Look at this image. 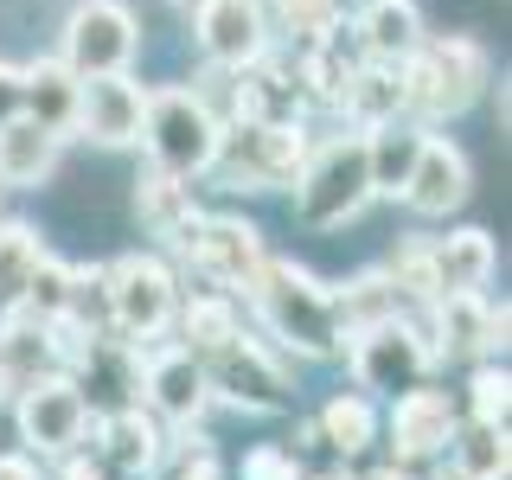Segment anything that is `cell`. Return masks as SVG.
<instances>
[{
	"mask_svg": "<svg viewBox=\"0 0 512 480\" xmlns=\"http://www.w3.org/2000/svg\"><path fill=\"white\" fill-rule=\"evenodd\" d=\"M256 308H263L269 333H276L282 346H295L301 359H333V352L346 346L340 333V314H333V288L308 276L301 263H263V276H256Z\"/></svg>",
	"mask_w": 512,
	"mask_h": 480,
	"instance_id": "1",
	"label": "cell"
},
{
	"mask_svg": "<svg viewBox=\"0 0 512 480\" xmlns=\"http://www.w3.org/2000/svg\"><path fill=\"white\" fill-rule=\"evenodd\" d=\"M301 160H308V135L295 122H244L231 135H218L205 173H218L237 192H276V186H295Z\"/></svg>",
	"mask_w": 512,
	"mask_h": 480,
	"instance_id": "2",
	"label": "cell"
},
{
	"mask_svg": "<svg viewBox=\"0 0 512 480\" xmlns=\"http://www.w3.org/2000/svg\"><path fill=\"white\" fill-rule=\"evenodd\" d=\"M487 84V52L474 39H423L404 58V109L423 116H461Z\"/></svg>",
	"mask_w": 512,
	"mask_h": 480,
	"instance_id": "3",
	"label": "cell"
},
{
	"mask_svg": "<svg viewBox=\"0 0 512 480\" xmlns=\"http://www.w3.org/2000/svg\"><path fill=\"white\" fill-rule=\"evenodd\" d=\"M372 199V173H365V141H327L320 154L301 160L295 173V212L314 231L352 224Z\"/></svg>",
	"mask_w": 512,
	"mask_h": 480,
	"instance_id": "4",
	"label": "cell"
},
{
	"mask_svg": "<svg viewBox=\"0 0 512 480\" xmlns=\"http://www.w3.org/2000/svg\"><path fill=\"white\" fill-rule=\"evenodd\" d=\"M218 116L205 109V96L192 90H154L148 96V116H141V141H148L154 167L180 173V180H192V173L212 167V148H218Z\"/></svg>",
	"mask_w": 512,
	"mask_h": 480,
	"instance_id": "5",
	"label": "cell"
},
{
	"mask_svg": "<svg viewBox=\"0 0 512 480\" xmlns=\"http://www.w3.org/2000/svg\"><path fill=\"white\" fill-rule=\"evenodd\" d=\"M103 308L116 320V333L128 340H154L160 327L180 308V288H173V269L160 256H122L116 269H103Z\"/></svg>",
	"mask_w": 512,
	"mask_h": 480,
	"instance_id": "6",
	"label": "cell"
},
{
	"mask_svg": "<svg viewBox=\"0 0 512 480\" xmlns=\"http://www.w3.org/2000/svg\"><path fill=\"white\" fill-rule=\"evenodd\" d=\"M90 429V397L77 391V378L45 372L26 391H13V436L39 455H71Z\"/></svg>",
	"mask_w": 512,
	"mask_h": 480,
	"instance_id": "7",
	"label": "cell"
},
{
	"mask_svg": "<svg viewBox=\"0 0 512 480\" xmlns=\"http://www.w3.org/2000/svg\"><path fill=\"white\" fill-rule=\"evenodd\" d=\"M429 359H436V352H429V340L404 314L352 333V378H359L365 397H397V391H410V384H423Z\"/></svg>",
	"mask_w": 512,
	"mask_h": 480,
	"instance_id": "8",
	"label": "cell"
},
{
	"mask_svg": "<svg viewBox=\"0 0 512 480\" xmlns=\"http://www.w3.org/2000/svg\"><path fill=\"white\" fill-rule=\"evenodd\" d=\"M141 32H135V13L122 0H77L71 20H64V71L71 77H109V71H128Z\"/></svg>",
	"mask_w": 512,
	"mask_h": 480,
	"instance_id": "9",
	"label": "cell"
},
{
	"mask_svg": "<svg viewBox=\"0 0 512 480\" xmlns=\"http://www.w3.org/2000/svg\"><path fill=\"white\" fill-rule=\"evenodd\" d=\"M199 365H205V391H218L237 410H282L288 404V372L256 340H244V333L199 352Z\"/></svg>",
	"mask_w": 512,
	"mask_h": 480,
	"instance_id": "10",
	"label": "cell"
},
{
	"mask_svg": "<svg viewBox=\"0 0 512 480\" xmlns=\"http://www.w3.org/2000/svg\"><path fill=\"white\" fill-rule=\"evenodd\" d=\"M461 410L448 391H429V384H410V391L391 397V416H384V436H391L397 461H429L448 455V436H455Z\"/></svg>",
	"mask_w": 512,
	"mask_h": 480,
	"instance_id": "11",
	"label": "cell"
},
{
	"mask_svg": "<svg viewBox=\"0 0 512 480\" xmlns=\"http://www.w3.org/2000/svg\"><path fill=\"white\" fill-rule=\"evenodd\" d=\"M141 116H148V90H141L128 71L84 77V90H77V128H84L90 141H103V148L141 141Z\"/></svg>",
	"mask_w": 512,
	"mask_h": 480,
	"instance_id": "12",
	"label": "cell"
},
{
	"mask_svg": "<svg viewBox=\"0 0 512 480\" xmlns=\"http://www.w3.org/2000/svg\"><path fill=\"white\" fill-rule=\"evenodd\" d=\"M192 263L205 269L218 288H256V276H263V231L256 224H244V218H199V237H192Z\"/></svg>",
	"mask_w": 512,
	"mask_h": 480,
	"instance_id": "13",
	"label": "cell"
},
{
	"mask_svg": "<svg viewBox=\"0 0 512 480\" xmlns=\"http://www.w3.org/2000/svg\"><path fill=\"white\" fill-rule=\"evenodd\" d=\"M199 45L224 71H250L263 58V7L256 0H199Z\"/></svg>",
	"mask_w": 512,
	"mask_h": 480,
	"instance_id": "14",
	"label": "cell"
},
{
	"mask_svg": "<svg viewBox=\"0 0 512 480\" xmlns=\"http://www.w3.org/2000/svg\"><path fill=\"white\" fill-rule=\"evenodd\" d=\"M468 192H474L468 154H461L455 141H436V135H429V141H423V154H416V167H410V180H404L410 212H423V218H448L461 199H468Z\"/></svg>",
	"mask_w": 512,
	"mask_h": 480,
	"instance_id": "15",
	"label": "cell"
},
{
	"mask_svg": "<svg viewBox=\"0 0 512 480\" xmlns=\"http://www.w3.org/2000/svg\"><path fill=\"white\" fill-rule=\"evenodd\" d=\"M141 391H148V404L167 416V423H192V416L205 410V365H199V352H186V346H173V352H154L148 359V372H141Z\"/></svg>",
	"mask_w": 512,
	"mask_h": 480,
	"instance_id": "16",
	"label": "cell"
},
{
	"mask_svg": "<svg viewBox=\"0 0 512 480\" xmlns=\"http://www.w3.org/2000/svg\"><path fill=\"white\" fill-rule=\"evenodd\" d=\"M135 212H141V224H148L154 237H167L173 250H192V237H199L192 186H180V173H167V167H148L135 180Z\"/></svg>",
	"mask_w": 512,
	"mask_h": 480,
	"instance_id": "17",
	"label": "cell"
},
{
	"mask_svg": "<svg viewBox=\"0 0 512 480\" xmlns=\"http://www.w3.org/2000/svg\"><path fill=\"white\" fill-rule=\"evenodd\" d=\"M442 352H506V301L487 308L480 295H436Z\"/></svg>",
	"mask_w": 512,
	"mask_h": 480,
	"instance_id": "18",
	"label": "cell"
},
{
	"mask_svg": "<svg viewBox=\"0 0 512 480\" xmlns=\"http://www.w3.org/2000/svg\"><path fill=\"white\" fill-rule=\"evenodd\" d=\"M500 263L487 231H455L442 244H429V276H436V295H480Z\"/></svg>",
	"mask_w": 512,
	"mask_h": 480,
	"instance_id": "19",
	"label": "cell"
},
{
	"mask_svg": "<svg viewBox=\"0 0 512 480\" xmlns=\"http://www.w3.org/2000/svg\"><path fill=\"white\" fill-rule=\"evenodd\" d=\"M77 90H84V77H71L64 64H32V71H20V116H32L39 128H52V135L64 141L77 128Z\"/></svg>",
	"mask_w": 512,
	"mask_h": 480,
	"instance_id": "20",
	"label": "cell"
},
{
	"mask_svg": "<svg viewBox=\"0 0 512 480\" xmlns=\"http://www.w3.org/2000/svg\"><path fill=\"white\" fill-rule=\"evenodd\" d=\"M58 167V135L32 116H13L0 128V186H39Z\"/></svg>",
	"mask_w": 512,
	"mask_h": 480,
	"instance_id": "21",
	"label": "cell"
},
{
	"mask_svg": "<svg viewBox=\"0 0 512 480\" xmlns=\"http://www.w3.org/2000/svg\"><path fill=\"white\" fill-rule=\"evenodd\" d=\"M423 128H410V122H378L372 128V141H365V173H372V199L378 192H404L410 180V167H416V154H423Z\"/></svg>",
	"mask_w": 512,
	"mask_h": 480,
	"instance_id": "22",
	"label": "cell"
},
{
	"mask_svg": "<svg viewBox=\"0 0 512 480\" xmlns=\"http://www.w3.org/2000/svg\"><path fill=\"white\" fill-rule=\"evenodd\" d=\"M340 103H346L365 128L397 122V116H404V64H378V58H372V64H359V71H346Z\"/></svg>",
	"mask_w": 512,
	"mask_h": 480,
	"instance_id": "23",
	"label": "cell"
},
{
	"mask_svg": "<svg viewBox=\"0 0 512 480\" xmlns=\"http://www.w3.org/2000/svg\"><path fill=\"white\" fill-rule=\"evenodd\" d=\"M359 39L378 64H404L416 45H423V13H416L410 0H372L365 20H359Z\"/></svg>",
	"mask_w": 512,
	"mask_h": 480,
	"instance_id": "24",
	"label": "cell"
},
{
	"mask_svg": "<svg viewBox=\"0 0 512 480\" xmlns=\"http://www.w3.org/2000/svg\"><path fill=\"white\" fill-rule=\"evenodd\" d=\"M448 455H455V474L461 480H506L512 474V442H506V423H455L448 436Z\"/></svg>",
	"mask_w": 512,
	"mask_h": 480,
	"instance_id": "25",
	"label": "cell"
},
{
	"mask_svg": "<svg viewBox=\"0 0 512 480\" xmlns=\"http://www.w3.org/2000/svg\"><path fill=\"white\" fill-rule=\"evenodd\" d=\"M103 455H109V468H122V474H148L154 461H160V429H154V416L116 410V416L103 423Z\"/></svg>",
	"mask_w": 512,
	"mask_h": 480,
	"instance_id": "26",
	"label": "cell"
},
{
	"mask_svg": "<svg viewBox=\"0 0 512 480\" xmlns=\"http://www.w3.org/2000/svg\"><path fill=\"white\" fill-rule=\"evenodd\" d=\"M320 442L340 448V455H359V448L378 442V404L365 391H340L327 410H320Z\"/></svg>",
	"mask_w": 512,
	"mask_h": 480,
	"instance_id": "27",
	"label": "cell"
},
{
	"mask_svg": "<svg viewBox=\"0 0 512 480\" xmlns=\"http://www.w3.org/2000/svg\"><path fill=\"white\" fill-rule=\"evenodd\" d=\"M333 314H340V333L352 340V333H365V327H378V320H391L397 314V288L384 269H372V276H359L352 288H340L333 295Z\"/></svg>",
	"mask_w": 512,
	"mask_h": 480,
	"instance_id": "28",
	"label": "cell"
},
{
	"mask_svg": "<svg viewBox=\"0 0 512 480\" xmlns=\"http://www.w3.org/2000/svg\"><path fill=\"white\" fill-rule=\"evenodd\" d=\"M39 256H45V244H39V231H32V224H0V314L20 308L26 276H32V263H39Z\"/></svg>",
	"mask_w": 512,
	"mask_h": 480,
	"instance_id": "29",
	"label": "cell"
},
{
	"mask_svg": "<svg viewBox=\"0 0 512 480\" xmlns=\"http://www.w3.org/2000/svg\"><path fill=\"white\" fill-rule=\"evenodd\" d=\"M186 352H212L218 340H231L237 333V308H231V295H192V308H186Z\"/></svg>",
	"mask_w": 512,
	"mask_h": 480,
	"instance_id": "30",
	"label": "cell"
},
{
	"mask_svg": "<svg viewBox=\"0 0 512 480\" xmlns=\"http://www.w3.org/2000/svg\"><path fill=\"white\" fill-rule=\"evenodd\" d=\"M468 391H474V423H506L512 372H506L500 359H480V365H474V378H468Z\"/></svg>",
	"mask_w": 512,
	"mask_h": 480,
	"instance_id": "31",
	"label": "cell"
},
{
	"mask_svg": "<svg viewBox=\"0 0 512 480\" xmlns=\"http://www.w3.org/2000/svg\"><path fill=\"white\" fill-rule=\"evenodd\" d=\"M244 480H301V468L282 448H256V455H244Z\"/></svg>",
	"mask_w": 512,
	"mask_h": 480,
	"instance_id": "32",
	"label": "cell"
},
{
	"mask_svg": "<svg viewBox=\"0 0 512 480\" xmlns=\"http://www.w3.org/2000/svg\"><path fill=\"white\" fill-rule=\"evenodd\" d=\"M327 20H333V0H282V26L288 32H308L314 39Z\"/></svg>",
	"mask_w": 512,
	"mask_h": 480,
	"instance_id": "33",
	"label": "cell"
},
{
	"mask_svg": "<svg viewBox=\"0 0 512 480\" xmlns=\"http://www.w3.org/2000/svg\"><path fill=\"white\" fill-rule=\"evenodd\" d=\"M20 116V71L13 64H0V128Z\"/></svg>",
	"mask_w": 512,
	"mask_h": 480,
	"instance_id": "34",
	"label": "cell"
},
{
	"mask_svg": "<svg viewBox=\"0 0 512 480\" xmlns=\"http://www.w3.org/2000/svg\"><path fill=\"white\" fill-rule=\"evenodd\" d=\"M0 480H39V468L26 455H0Z\"/></svg>",
	"mask_w": 512,
	"mask_h": 480,
	"instance_id": "35",
	"label": "cell"
},
{
	"mask_svg": "<svg viewBox=\"0 0 512 480\" xmlns=\"http://www.w3.org/2000/svg\"><path fill=\"white\" fill-rule=\"evenodd\" d=\"M64 480H103V474H96L90 461H71V468H64Z\"/></svg>",
	"mask_w": 512,
	"mask_h": 480,
	"instance_id": "36",
	"label": "cell"
},
{
	"mask_svg": "<svg viewBox=\"0 0 512 480\" xmlns=\"http://www.w3.org/2000/svg\"><path fill=\"white\" fill-rule=\"evenodd\" d=\"M173 7H199V0H173Z\"/></svg>",
	"mask_w": 512,
	"mask_h": 480,
	"instance_id": "37",
	"label": "cell"
}]
</instances>
